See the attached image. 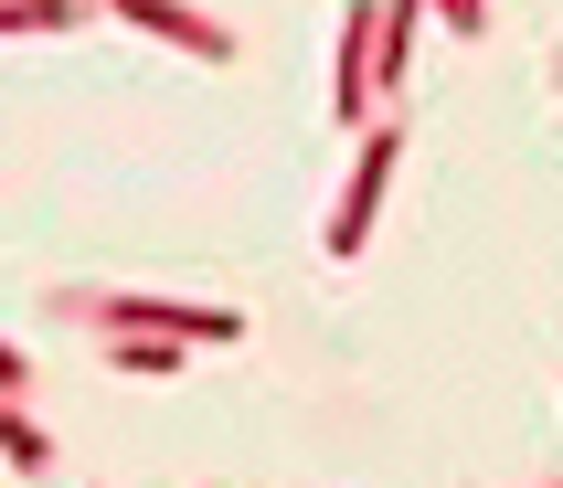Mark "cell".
Here are the masks:
<instances>
[{"label": "cell", "instance_id": "cell-1", "mask_svg": "<svg viewBox=\"0 0 563 488\" xmlns=\"http://www.w3.org/2000/svg\"><path fill=\"white\" fill-rule=\"evenodd\" d=\"M64 319H75V330H159V340H223V351H234V340H245V308H181V298H107V287H64Z\"/></svg>", "mask_w": 563, "mask_h": 488}, {"label": "cell", "instance_id": "cell-2", "mask_svg": "<svg viewBox=\"0 0 563 488\" xmlns=\"http://www.w3.org/2000/svg\"><path fill=\"white\" fill-rule=\"evenodd\" d=\"M394 159H405V127L383 118L373 138H362V159H351V181H341V213H330V255H362L383 223V191H394Z\"/></svg>", "mask_w": 563, "mask_h": 488}, {"label": "cell", "instance_id": "cell-3", "mask_svg": "<svg viewBox=\"0 0 563 488\" xmlns=\"http://www.w3.org/2000/svg\"><path fill=\"white\" fill-rule=\"evenodd\" d=\"M128 32H159V43H181L191 64H234L245 43H234V22H213V11H191V0H107Z\"/></svg>", "mask_w": 563, "mask_h": 488}, {"label": "cell", "instance_id": "cell-4", "mask_svg": "<svg viewBox=\"0 0 563 488\" xmlns=\"http://www.w3.org/2000/svg\"><path fill=\"white\" fill-rule=\"evenodd\" d=\"M415 22H426V0H373V107H383V96H405V75H415Z\"/></svg>", "mask_w": 563, "mask_h": 488}, {"label": "cell", "instance_id": "cell-5", "mask_svg": "<svg viewBox=\"0 0 563 488\" xmlns=\"http://www.w3.org/2000/svg\"><path fill=\"white\" fill-rule=\"evenodd\" d=\"M330 107H341L351 127L373 118V0H351V11H341V86H330Z\"/></svg>", "mask_w": 563, "mask_h": 488}, {"label": "cell", "instance_id": "cell-6", "mask_svg": "<svg viewBox=\"0 0 563 488\" xmlns=\"http://www.w3.org/2000/svg\"><path fill=\"white\" fill-rule=\"evenodd\" d=\"M0 467H11V478H54V435L32 425L11 393H0Z\"/></svg>", "mask_w": 563, "mask_h": 488}, {"label": "cell", "instance_id": "cell-7", "mask_svg": "<svg viewBox=\"0 0 563 488\" xmlns=\"http://www.w3.org/2000/svg\"><path fill=\"white\" fill-rule=\"evenodd\" d=\"M96 351H107V371H181V340H139V330H96Z\"/></svg>", "mask_w": 563, "mask_h": 488}, {"label": "cell", "instance_id": "cell-8", "mask_svg": "<svg viewBox=\"0 0 563 488\" xmlns=\"http://www.w3.org/2000/svg\"><path fill=\"white\" fill-rule=\"evenodd\" d=\"M86 0H0V32H75Z\"/></svg>", "mask_w": 563, "mask_h": 488}, {"label": "cell", "instance_id": "cell-9", "mask_svg": "<svg viewBox=\"0 0 563 488\" xmlns=\"http://www.w3.org/2000/svg\"><path fill=\"white\" fill-rule=\"evenodd\" d=\"M437 22L457 32V43H478V32H489V0H437Z\"/></svg>", "mask_w": 563, "mask_h": 488}, {"label": "cell", "instance_id": "cell-10", "mask_svg": "<svg viewBox=\"0 0 563 488\" xmlns=\"http://www.w3.org/2000/svg\"><path fill=\"white\" fill-rule=\"evenodd\" d=\"M22 382H32V362L11 351V340H0V393H22Z\"/></svg>", "mask_w": 563, "mask_h": 488}]
</instances>
